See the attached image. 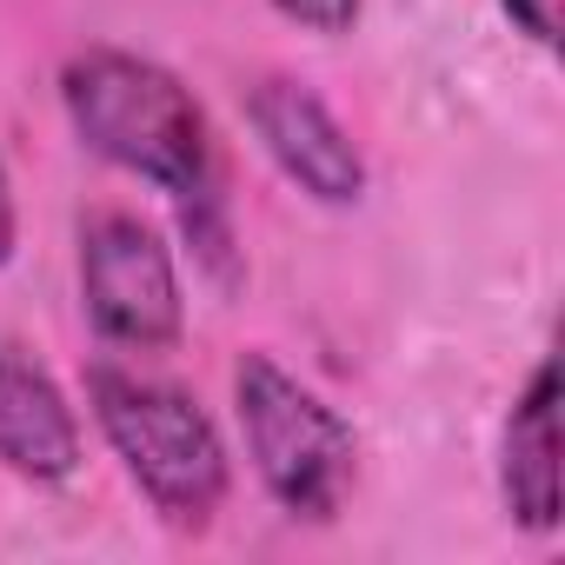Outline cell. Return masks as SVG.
Instances as JSON below:
<instances>
[{"instance_id":"cell-7","label":"cell","mask_w":565,"mask_h":565,"mask_svg":"<svg viewBox=\"0 0 565 565\" xmlns=\"http://www.w3.org/2000/svg\"><path fill=\"white\" fill-rule=\"evenodd\" d=\"M499 505L519 532H558V360L545 353L505 406L499 426Z\"/></svg>"},{"instance_id":"cell-4","label":"cell","mask_w":565,"mask_h":565,"mask_svg":"<svg viewBox=\"0 0 565 565\" xmlns=\"http://www.w3.org/2000/svg\"><path fill=\"white\" fill-rule=\"evenodd\" d=\"M81 313L114 353H173L186 333V287L167 233L127 206L81 213Z\"/></svg>"},{"instance_id":"cell-6","label":"cell","mask_w":565,"mask_h":565,"mask_svg":"<svg viewBox=\"0 0 565 565\" xmlns=\"http://www.w3.org/2000/svg\"><path fill=\"white\" fill-rule=\"evenodd\" d=\"M87 466V426L67 386L0 333V472L21 486H67Z\"/></svg>"},{"instance_id":"cell-8","label":"cell","mask_w":565,"mask_h":565,"mask_svg":"<svg viewBox=\"0 0 565 565\" xmlns=\"http://www.w3.org/2000/svg\"><path fill=\"white\" fill-rule=\"evenodd\" d=\"M266 8H273L279 21H294L300 34L340 41V34H353V28H360V14H366V0H266Z\"/></svg>"},{"instance_id":"cell-9","label":"cell","mask_w":565,"mask_h":565,"mask_svg":"<svg viewBox=\"0 0 565 565\" xmlns=\"http://www.w3.org/2000/svg\"><path fill=\"white\" fill-rule=\"evenodd\" d=\"M499 14H505V21H512V34H525L539 54H558L565 0H499Z\"/></svg>"},{"instance_id":"cell-10","label":"cell","mask_w":565,"mask_h":565,"mask_svg":"<svg viewBox=\"0 0 565 565\" xmlns=\"http://www.w3.org/2000/svg\"><path fill=\"white\" fill-rule=\"evenodd\" d=\"M14 253H21V200H14V173H8V160H0V273L14 266Z\"/></svg>"},{"instance_id":"cell-1","label":"cell","mask_w":565,"mask_h":565,"mask_svg":"<svg viewBox=\"0 0 565 565\" xmlns=\"http://www.w3.org/2000/svg\"><path fill=\"white\" fill-rule=\"evenodd\" d=\"M61 114L74 140L107 160L114 173L153 186L173 213L180 233L193 239L200 266L213 279H233V220H226V167L206 107L193 87L120 41H87L61 61Z\"/></svg>"},{"instance_id":"cell-3","label":"cell","mask_w":565,"mask_h":565,"mask_svg":"<svg viewBox=\"0 0 565 565\" xmlns=\"http://www.w3.org/2000/svg\"><path fill=\"white\" fill-rule=\"evenodd\" d=\"M233 426L259 492L294 525H333L347 512L360 486V433L320 386L246 347L233 360Z\"/></svg>"},{"instance_id":"cell-2","label":"cell","mask_w":565,"mask_h":565,"mask_svg":"<svg viewBox=\"0 0 565 565\" xmlns=\"http://www.w3.org/2000/svg\"><path fill=\"white\" fill-rule=\"evenodd\" d=\"M87 419L107 439V452L120 459V472L134 479V492L153 505L160 525L206 532L226 512L233 452H226V433L213 426V413L186 386L153 380L120 360H94L87 366Z\"/></svg>"},{"instance_id":"cell-5","label":"cell","mask_w":565,"mask_h":565,"mask_svg":"<svg viewBox=\"0 0 565 565\" xmlns=\"http://www.w3.org/2000/svg\"><path fill=\"white\" fill-rule=\"evenodd\" d=\"M239 114L259 140V153L279 167L300 200L327 206V213H353L373 186L366 147L353 140V127L333 114V100L300 81V74H253L239 87Z\"/></svg>"}]
</instances>
